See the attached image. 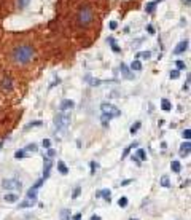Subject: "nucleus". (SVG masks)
Segmentation results:
<instances>
[{
	"mask_svg": "<svg viewBox=\"0 0 191 220\" xmlns=\"http://www.w3.org/2000/svg\"><path fill=\"white\" fill-rule=\"evenodd\" d=\"M81 219V214H80V212H78V214H75L73 215V220H80Z\"/></svg>",
	"mask_w": 191,
	"mask_h": 220,
	"instance_id": "nucleus-43",
	"label": "nucleus"
},
{
	"mask_svg": "<svg viewBox=\"0 0 191 220\" xmlns=\"http://www.w3.org/2000/svg\"><path fill=\"white\" fill-rule=\"evenodd\" d=\"M91 220H100V217H99V215H94V217H91Z\"/></svg>",
	"mask_w": 191,
	"mask_h": 220,
	"instance_id": "nucleus-45",
	"label": "nucleus"
},
{
	"mask_svg": "<svg viewBox=\"0 0 191 220\" xmlns=\"http://www.w3.org/2000/svg\"><path fill=\"white\" fill-rule=\"evenodd\" d=\"M27 199H33V201H35L37 199V188L30 187V190L27 191Z\"/></svg>",
	"mask_w": 191,
	"mask_h": 220,
	"instance_id": "nucleus-17",
	"label": "nucleus"
},
{
	"mask_svg": "<svg viewBox=\"0 0 191 220\" xmlns=\"http://www.w3.org/2000/svg\"><path fill=\"white\" fill-rule=\"evenodd\" d=\"M97 168H99V164L96 163V161H93V163H91V174H94V172H96V169H97Z\"/></svg>",
	"mask_w": 191,
	"mask_h": 220,
	"instance_id": "nucleus-36",
	"label": "nucleus"
},
{
	"mask_svg": "<svg viewBox=\"0 0 191 220\" xmlns=\"http://www.w3.org/2000/svg\"><path fill=\"white\" fill-rule=\"evenodd\" d=\"M33 126H42V121H32V123H29L26 126V129H29V128H33Z\"/></svg>",
	"mask_w": 191,
	"mask_h": 220,
	"instance_id": "nucleus-32",
	"label": "nucleus"
},
{
	"mask_svg": "<svg viewBox=\"0 0 191 220\" xmlns=\"http://www.w3.org/2000/svg\"><path fill=\"white\" fill-rule=\"evenodd\" d=\"M183 137H185L186 140H190V137H191V131H190V129H185V131H183Z\"/></svg>",
	"mask_w": 191,
	"mask_h": 220,
	"instance_id": "nucleus-34",
	"label": "nucleus"
},
{
	"mask_svg": "<svg viewBox=\"0 0 191 220\" xmlns=\"http://www.w3.org/2000/svg\"><path fill=\"white\" fill-rule=\"evenodd\" d=\"M94 19V11L89 5H83L77 13V24L80 27H88Z\"/></svg>",
	"mask_w": 191,
	"mask_h": 220,
	"instance_id": "nucleus-2",
	"label": "nucleus"
},
{
	"mask_svg": "<svg viewBox=\"0 0 191 220\" xmlns=\"http://www.w3.org/2000/svg\"><path fill=\"white\" fill-rule=\"evenodd\" d=\"M2 187L5 188V190H21L22 188V184L21 180H18V179H5V180L2 182Z\"/></svg>",
	"mask_w": 191,
	"mask_h": 220,
	"instance_id": "nucleus-5",
	"label": "nucleus"
},
{
	"mask_svg": "<svg viewBox=\"0 0 191 220\" xmlns=\"http://www.w3.org/2000/svg\"><path fill=\"white\" fill-rule=\"evenodd\" d=\"M3 199H5V203H16L18 201V195H15V193H6L5 196H3Z\"/></svg>",
	"mask_w": 191,
	"mask_h": 220,
	"instance_id": "nucleus-12",
	"label": "nucleus"
},
{
	"mask_svg": "<svg viewBox=\"0 0 191 220\" xmlns=\"http://www.w3.org/2000/svg\"><path fill=\"white\" fill-rule=\"evenodd\" d=\"M2 88L3 89H8V91L13 89V83H11V78H10V77H5V78L2 80Z\"/></svg>",
	"mask_w": 191,
	"mask_h": 220,
	"instance_id": "nucleus-11",
	"label": "nucleus"
},
{
	"mask_svg": "<svg viewBox=\"0 0 191 220\" xmlns=\"http://www.w3.org/2000/svg\"><path fill=\"white\" fill-rule=\"evenodd\" d=\"M43 147H45V148H51V140H49V139H45V140H43Z\"/></svg>",
	"mask_w": 191,
	"mask_h": 220,
	"instance_id": "nucleus-38",
	"label": "nucleus"
},
{
	"mask_svg": "<svg viewBox=\"0 0 191 220\" xmlns=\"http://www.w3.org/2000/svg\"><path fill=\"white\" fill-rule=\"evenodd\" d=\"M24 156H26V150H18V152L15 153V158H16V160H21V158H24Z\"/></svg>",
	"mask_w": 191,
	"mask_h": 220,
	"instance_id": "nucleus-27",
	"label": "nucleus"
},
{
	"mask_svg": "<svg viewBox=\"0 0 191 220\" xmlns=\"http://www.w3.org/2000/svg\"><path fill=\"white\" fill-rule=\"evenodd\" d=\"M150 54H151L150 51H142V53H139V56H140V57H143V59H148V57H150Z\"/></svg>",
	"mask_w": 191,
	"mask_h": 220,
	"instance_id": "nucleus-33",
	"label": "nucleus"
},
{
	"mask_svg": "<svg viewBox=\"0 0 191 220\" xmlns=\"http://www.w3.org/2000/svg\"><path fill=\"white\" fill-rule=\"evenodd\" d=\"M190 150H191V142L186 140L180 145V156H188L190 155Z\"/></svg>",
	"mask_w": 191,
	"mask_h": 220,
	"instance_id": "nucleus-8",
	"label": "nucleus"
},
{
	"mask_svg": "<svg viewBox=\"0 0 191 220\" xmlns=\"http://www.w3.org/2000/svg\"><path fill=\"white\" fill-rule=\"evenodd\" d=\"M156 5H158L156 2H150L148 5L145 6V11H146V13H153V10L156 8Z\"/></svg>",
	"mask_w": 191,
	"mask_h": 220,
	"instance_id": "nucleus-24",
	"label": "nucleus"
},
{
	"mask_svg": "<svg viewBox=\"0 0 191 220\" xmlns=\"http://www.w3.org/2000/svg\"><path fill=\"white\" fill-rule=\"evenodd\" d=\"M134 147H137V142H134V144H131L129 147H126V148H124V152H123V156H121V158H126V156H128V155L131 153V150H132Z\"/></svg>",
	"mask_w": 191,
	"mask_h": 220,
	"instance_id": "nucleus-18",
	"label": "nucleus"
},
{
	"mask_svg": "<svg viewBox=\"0 0 191 220\" xmlns=\"http://www.w3.org/2000/svg\"><path fill=\"white\" fill-rule=\"evenodd\" d=\"M35 204V201L33 199H26L24 203H21L19 204V209H26V207H32V206Z\"/></svg>",
	"mask_w": 191,
	"mask_h": 220,
	"instance_id": "nucleus-15",
	"label": "nucleus"
},
{
	"mask_svg": "<svg viewBox=\"0 0 191 220\" xmlns=\"http://www.w3.org/2000/svg\"><path fill=\"white\" fill-rule=\"evenodd\" d=\"M86 82H88V83H91V85H99V83H100L99 80H93L91 77H86Z\"/></svg>",
	"mask_w": 191,
	"mask_h": 220,
	"instance_id": "nucleus-35",
	"label": "nucleus"
},
{
	"mask_svg": "<svg viewBox=\"0 0 191 220\" xmlns=\"http://www.w3.org/2000/svg\"><path fill=\"white\" fill-rule=\"evenodd\" d=\"M2 147H3V140H0V150H2Z\"/></svg>",
	"mask_w": 191,
	"mask_h": 220,
	"instance_id": "nucleus-46",
	"label": "nucleus"
},
{
	"mask_svg": "<svg viewBox=\"0 0 191 220\" xmlns=\"http://www.w3.org/2000/svg\"><path fill=\"white\" fill-rule=\"evenodd\" d=\"M80 220H81V219H80Z\"/></svg>",
	"mask_w": 191,
	"mask_h": 220,
	"instance_id": "nucleus-48",
	"label": "nucleus"
},
{
	"mask_svg": "<svg viewBox=\"0 0 191 220\" xmlns=\"http://www.w3.org/2000/svg\"><path fill=\"white\" fill-rule=\"evenodd\" d=\"M161 109L164 110V112H169L170 109H172V104H170L167 99H162L161 101Z\"/></svg>",
	"mask_w": 191,
	"mask_h": 220,
	"instance_id": "nucleus-16",
	"label": "nucleus"
},
{
	"mask_svg": "<svg viewBox=\"0 0 191 220\" xmlns=\"http://www.w3.org/2000/svg\"><path fill=\"white\" fill-rule=\"evenodd\" d=\"M131 220H139V219H134V217H132V219H131Z\"/></svg>",
	"mask_w": 191,
	"mask_h": 220,
	"instance_id": "nucleus-47",
	"label": "nucleus"
},
{
	"mask_svg": "<svg viewBox=\"0 0 191 220\" xmlns=\"http://www.w3.org/2000/svg\"><path fill=\"white\" fill-rule=\"evenodd\" d=\"M57 171H59L61 174L66 175L67 172H69V168L66 166V163H64V161H57Z\"/></svg>",
	"mask_w": 191,
	"mask_h": 220,
	"instance_id": "nucleus-13",
	"label": "nucleus"
},
{
	"mask_svg": "<svg viewBox=\"0 0 191 220\" xmlns=\"http://www.w3.org/2000/svg\"><path fill=\"white\" fill-rule=\"evenodd\" d=\"M140 121H137V123H135V124H132V128H131V134H135V133H137V131H139V128H140Z\"/></svg>",
	"mask_w": 191,
	"mask_h": 220,
	"instance_id": "nucleus-28",
	"label": "nucleus"
},
{
	"mask_svg": "<svg viewBox=\"0 0 191 220\" xmlns=\"http://www.w3.org/2000/svg\"><path fill=\"white\" fill-rule=\"evenodd\" d=\"M135 156H137L140 161H145V160H146V153H145V150H143V148H139V150H137V155H135Z\"/></svg>",
	"mask_w": 191,
	"mask_h": 220,
	"instance_id": "nucleus-22",
	"label": "nucleus"
},
{
	"mask_svg": "<svg viewBox=\"0 0 191 220\" xmlns=\"http://www.w3.org/2000/svg\"><path fill=\"white\" fill-rule=\"evenodd\" d=\"M159 184H161V187L169 188V187H170V180H169V177H167V175H162V177H161V182H159Z\"/></svg>",
	"mask_w": 191,
	"mask_h": 220,
	"instance_id": "nucleus-19",
	"label": "nucleus"
},
{
	"mask_svg": "<svg viewBox=\"0 0 191 220\" xmlns=\"http://www.w3.org/2000/svg\"><path fill=\"white\" fill-rule=\"evenodd\" d=\"M27 3H29V0H19V8H26L27 6Z\"/></svg>",
	"mask_w": 191,
	"mask_h": 220,
	"instance_id": "nucleus-37",
	"label": "nucleus"
},
{
	"mask_svg": "<svg viewBox=\"0 0 191 220\" xmlns=\"http://www.w3.org/2000/svg\"><path fill=\"white\" fill-rule=\"evenodd\" d=\"M100 110H102V115L104 117H107L108 120H112V118H116L121 115V110L116 109L115 105H112V104H107V102H104L100 105Z\"/></svg>",
	"mask_w": 191,
	"mask_h": 220,
	"instance_id": "nucleus-4",
	"label": "nucleus"
},
{
	"mask_svg": "<svg viewBox=\"0 0 191 220\" xmlns=\"http://www.w3.org/2000/svg\"><path fill=\"white\" fill-rule=\"evenodd\" d=\"M132 180H124V182H121V185H129Z\"/></svg>",
	"mask_w": 191,
	"mask_h": 220,
	"instance_id": "nucleus-44",
	"label": "nucleus"
},
{
	"mask_svg": "<svg viewBox=\"0 0 191 220\" xmlns=\"http://www.w3.org/2000/svg\"><path fill=\"white\" fill-rule=\"evenodd\" d=\"M118 27V22L116 21H110V29H116Z\"/></svg>",
	"mask_w": 191,
	"mask_h": 220,
	"instance_id": "nucleus-41",
	"label": "nucleus"
},
{
	"mask_svg": "<svg viewBox=\"0 0 191 220\" xmlns=\"http://www.w3.org/2000/svg\"><path fill=\"white\" fill-rule=\"evenodd\" d=\"M121 72H123V75H124L126 78H132V75H131V72H129V69H128L126 64H121Z\"/></svg>",
	"mask_w": 191,
	"mask_h": 220,
	"instance_id": "nucleus-20",
	"label": "nucleus"
},
{
	"mask_svg": "<svg viewBox=\"0 0 191 220\" xmlns=\"http://www.w3.org/2000/svg\"><path fill=\"white\" fill-rule=\"evenodd\" d=\"M80 193H81V188H80V187H77V188L73 190V193H72V199L78 198V196H80Z\"/></svg>",
	"mask_w": 191,
	"mask_h": 220,
	"instance_id": "nucleus-31",
	"label": "nucleus"
},
{
	"mask_svg": "<svg viewBox=\"0 0 191 220\" xmlns=\"http://www.w3.org/2000/svg\"><path fill=\"white\" fill-rule=\"evenodd\" d=\"M70 217V211L69 209H62V212H61V220H69Z\"/></svg>",
	"mask_w": 191,
	"mask_h": 220,
	"instance_id": "nucleus-25",
	"label": "nucleus"
},
{
	"mask_svg": "<svg viewBox=\"0 0 191 220\" xmlns=\"http://www.w3.org/2000/svg\"><path fill=\"white\" fill-rule=\"evenodd\" d=\"M54 155H56V152H54L53 148H48V155H46V156H48V158H53Z\"/></svg>",
	"mask_w": 191,
	"mask_h": 220,
	"instance_id": "nucleus-40",
	"label": "nucleus"
},
{
	"mask_svg": "<svg viewBox=\"0 0 191 220\" xmlns=\"http://www.w3.org/2000/svg\"><path fill=\"white\" fill-rule=\"evenodd\" d=\"M178 70H172V72H170V78H178Z\"/></svg>",
	"mask_w": 191,
	"mask_h": 220,
	"instance_id": "nucleus-39",
	"label": "nucleus"
},
{
	"mask_svg": "<svg viewBox=\"0 0 191 220\" xmlns=\"http://www.w3.org/2000/svg\"><path fill=\"white\" fill-rule=\"evenodd\" d=\"M170 169H172L174 172H180V171H182V164H180L178 161H172V164H170Z\"/></svg>",
	"mask_w": 191,
	"mask_h": 220,
	"instance_id": "nucleus-21",
	"label": "nucleus"
},
{
	"mask_svg": "<svg viewBox=\"0 0 191 220\" xmlns=\"http://www.w3.org/2000/svg\"><path fill=\"white\" fill-rule=\"evenodd\" d=\"M146 29H148V34H155V29H153V26H151V24H150Z\"/></svg>",
	"mask_w": 191,
	"mask_h": 220,
	"instance_id": "nucleus-42",
	"label": "nucleus"
},
{
	"mask_svg": "<svg viewBox=\"0 0 191 220\" xmlns=\"http://www.w3.org/2000/svg\"><path fill=\"white\" fill-rule=\"evenodd\" d=\"M51 168H53V163H51V158L46 156L45 160V169H43V180H46L48 177H49V172H51Z\"/></svg>",
	"mask_w": 191,
	"mask_h": 220,
	"instance_id": "nucleus-7",
	"label": "nucleus"
},
{
	"mask_svg": "<svg viewBox=\"0 0 191 220\" xmlns=\"http://www.w3.org/2000/svg\"><path fill=\"white\" fill-rule=\"evenodd\" d=\"M35 57V51L30 45H19L11 51V59L16 64H29Z\"/></svg>",
	"mask_w": 191,
	"mask_h": 220,
	"instance_id": "nucleus-1",
	"label": "nucleus"
},
{
	"mask_svg": "<svg viewBox=\"0 0 191 220\" xmlns=\"http://www.w3.org/2000/svg\"><path fill=\"white\" fill-rule=\"evenodd\" d=\"M24 150H26V152H37V150H38V147H37L35 144H30V145H27Z\"/></svg>",
	"mask_w": 191,
	"mask_h": 220,
	"instance_id": "nucleus-29",
	"label": "nucleus"
},
{
	"mask_svg": "<svg viewBox=\"0 0 191 220\" xmlns=\"http://www.w3.org/2000/svg\"><path fill=\"white\" fill-rule=\"evenodd\" d=\"M131 69H132V70H135V72L142 70V62H140V61H134V62L131 64Z\"/></svg>",
	"mask_w": 191,
	"mask_h": 220,
	"instance_id": "nucleus-23",
	"label": "nucleus"
},
{
	"mask_svg": "<svg viewBox=\"0 0 191 220\" xmlns=\"http://www.w3.org/2000/svg\"><path fill=\"white\" fill-rule=\"evenodd\" d=\"M118 206H119V207H126V206H128V198H126V196L119 198L118 199Z\"/></svg>",
	"mask_w": 191,
	"mask_h": 220,
	"instance_id": "nucleus-26",
	"label": "nucleus"
},
{
	"mask_svg": "<svg viewBox=\"0 0 191 220\" xmlns=\"http://www.w3.org/2000/svg\"><path fill=\"white\" fill-rule=\"evenodd\" d=\"M73 107H75V102H73V101L64 99L62 102H61V105H59V110H61V112H70Z\"/></svg>",
	"mask_w": 191,
	"mask_h": 220,
	"instance_id": "nucleus-6",
	"label": "nucleus"
},
{
	"mask_svg": "<svg viewBox=\"0 0 191 220\" xmlns=\"http://www.w3.org/2000/svg\"><path fill=\"white\" fill-rule=\"evenodd\" d=\"M54 124H56L57 133H64L70 124V112H61L54 118Z\"/></svg>",
	"mask_w": 191,
	"mask_h": 220,
	"instance_id": "nucleus-3",
	"label": "nucleus"
},
{
	"mask_svg": "<svg viewBox=\"0 0 191 220\" xmlns=\"http://www.w3.org/2000/svg\"><path fill=\"white\" fill-rule=\"evenodd\" d=\"M177 70H185V67H186V64L183 62V61H177Z\"/></svg>",
	"mask_w": 191,
	"mask_h": 220,
	"instance_id": "nucleus-30",
	"label": "nucleus"
},
{
	"mask_svg": "<svg viewBox=\"0 0 191 220\" xmlns=\"http://www.w3.org/2000/svg\"><path fill=\"white\" fill-rule=\"evenodd\" d=\"M96 196H97V198H100V196H102V198H104L105 201L110 203V199H112V191L105 188V190H102V191H97V193H96Z\"/></svg>",
	"mask_w": 191,
	"mask_h": 220,
	"instance_id": "nucleus-10",
	"label": "nucleus"
},
{
	"mask_svg": "<svg viewBox=\"0 0 191 220\" xmlns=\"http://www.w3.org/2000/svg\"><path fill=\"white\" fill-rule=\"evenodd\" d=\"M108 45L112 46V50H113L115 53H119V51H121V48L116 45V40H115L113 37H110V38H108Z\"/></svg>",
	"mask_w": 191,
	"mask_h": 220,
	"instance_id": "nucleus-14",
	"label": "nucleus"
},
{
	"mask_svg": "<svg viewBox=\"0 0 191 220\" xmlns=\"http://www.w3.org/2000/svg\"><path fill=\"white\" fill-rule=\"evenodd\" d=\"M186 50H188V40H183V42H180L178 45H177V48L174 50V54H182Z\"/></svg>",
	"mask_w": 191,
	"mask_h": 220,
	"instance_id": "nucleus-9",
	"label": "nucleus"
}]
</instances>
